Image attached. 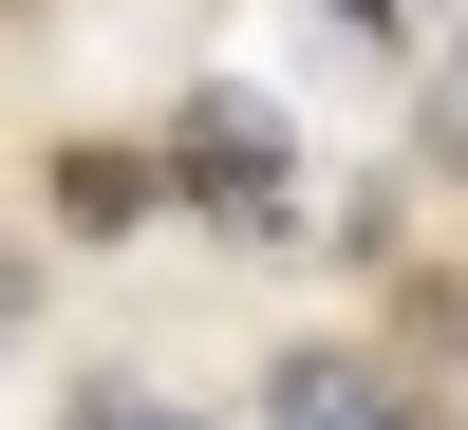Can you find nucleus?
I'll list each match as a JSON object with an SVG mask.
<instances>
[{"instance_id":"f03ea898","label":"nucleus","mask_w":468,"mask_h":430,"mask_svg":"<svg viewBox=\"0 0 468 430\" xmlns=\"http://www.w3.org/2000/svg\"><path fill=\"white\" fill-rule=\"evenodd\" d=\"M187 187H207L225 225H282V206H300V169H282V131H262L244 94H187Z\"/></svg>"},{"instance_id":"f257e3e1","label":"nucleus","mask_w":468,"mask_h":430,"mask_svg":"<svg viewBox=\"0 0 468 430\" xmlns=\"http://www.w3.org/2000/svg\"><path fill=\"white\" fill-rule=\"evenodd\" d=\"M262 412H282V430H431V393H412L394 356H337V337L262 374Z\"/></svg>"},{"instance_id":"423d86ee","label":"nucleus","mask_w":468,"mask_h":430,"mask_svg":"<svg viewBox=\"0 0 468 430\" xmlns=\"http://www.w3.org/2000/svg\"><path fill=\"white\" fill-rule=\"evenodd\" d=\"M450 150H468V94H450Z\"/></svg>"},{"instance_id":"39448f33","label":"nucleus","mask_w":468,"mask_h":430,"mask_svg":"<svg viewBox=\"0 0 468 430\" xmlns=\"http://www.w3.org/2000/svg\"><path fill=\"white\" fill-rule=\"evenodd\" d=\"M337 19H394V37H431V19H468V0H337Z\"/></svg>"},{"instance_id":"7ed1b4c3","label":"nucleus","mask_w":468,"mask_h":430,"mask_svg":"<svg viewBox=\"0 0 468 430\" xmlns=\"http://www.w3.org/2000/svg\"><path fill=\"white\" fill-rule=\"evenodd\" d=\"M169 187H187V169H150V150H75V169H57V206H75V225H150Z\"/></svg>"},{"instance_id":"20e7f679","label":"nucleus","mask_w":468,"mask_h":430,"mask_svg":"<svg viewBox=\"0 0 468 430\" xmlns=\"http://www.w3.org/2000/svg\"><path fill=\"white\" fill-rule=\"evenodd\" d=\"M75 430H207V412H169V393H132V374H94V393H75Z\"/></svg>"}]
</instances>
